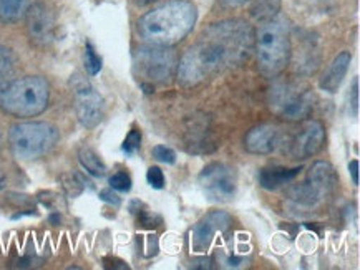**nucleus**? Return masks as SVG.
Wrapping results in <instances>:
<instances>
[{"instance_id":"obj_27","label":"nucleus","mask_w":360,"mask_h":270,"mask_svg":"<svg viewBox=\"0 0 360 270\" xmlns=\"http://www.w3.org/2000/svg\"><path fill=\"white\" fill-rule=\"evenodd\" d=\"M100 199L103 201V203H108V204L115 205V208H118V205L122 204V199L118 198L117 192H113L112 187H110V189H103V191H101V192H100Z\"/></svg>"},{"instance_id":"obj_31","label":"nucleus","mask_w":360,"mask_h":270,"mask_svg":"<svg viewBox=\"0 0 360 270\" xmlns=\"http://www.w3.org/2000/svg\"><path fill=\"white\" fill-rule=\"evenodd\" d=\"M133 2H135L136 6H140V7H145V6H150V4L156 2V0H133Z\"/></svg>"},{"instance_id":"obj_13","label":"nucleus","mask_w":360,"mask_h":270,"mask_svg":"<svg viewBox=\"0 0 360 270\" xmlns=\"http://www.w3.org/2000/svg\"><path fill=\"white\" fill-rule=\"evenodd\" d=\"M326 143V130L319 121H309L290 143V154L295 159L316 156Z\"/></svg>"},{"instance_id":"obj_25","label":"nucleus","mask_w":360,"mask_h":270,"mask_svg":"<svg viewBox=\"0 0 360 270\" xmlns=\"http://www.w3.org/2000/svg\"><path fill=\"white\" fill-rule=\"evenodd\" d=\"M146 181H148V184L153 187V189H163L166 184L163 171H161V168H158V166H151L150 169H148Z\"/></svg>"},{"instance_id":"obj_4","label":"nucleus","mask_w":360,"mask_h":270,"mask_svg":"<svg viewBox=\"0 0 360 270\" xmlns=\"http://www.w3.org/2000/svg\"><path fill=\"white\" fill-rule=\"evenodd\" d=\"M50 85L44 76L12 80L0 93V108L13 118H34L47 109Z\"/></svg>"},{"instance_id":"obj_3","label":"nucleus","mask_w":360,"mask_h":270,"mask_svg":"<svg viewBox=\"0 0 360 270\" xmlns=\"http://www.w3.org/2000/svg\"><path fill=\"white\" fill-rule=\"evenodd\" d=\"M254 52L257 68L267 79H276L288 68L292 55L289 24L284 17L276 15L271 20L261 22L254 32Z\"/></svg>"},{"instance_id":"obj_17","label":"nucleus","mask_w":360,"mask_h":270,"mask_svg":"<svg viewBox=\"0 0 360 270\" xmlns=\"http://www.w3.org/2000/svg\"><path fill=\"white\" fill-rule=\"evenodd\" d=\"M29 0H0V24H15L25 15Z\"/></svg>"},{"instance_id":"obj_26","label":"nucleus","mask_w":360,"mask_h":270,"mask_svg":"<svg viewBox=\"0 0 360 270\" xmlns=\"http://www.w3.org/2000/svg\"><path fill=\"white\" fill-rule=\"evenodd\" d=\"M350 109L354 116L359 113V79H354V85H350Z\"/></svg>"},{"instance_id":"obj_5","label":"nucleus","mask_w":360,"mask_h":270,"mask_svg":"<svg viewBox=\"0 0 360 270\" xmlns=\"http://www.w3.org/2000/svg\"><path fill=\"white\" fill-rule=\"evenodd\" d=\"M60 140L57 128L45 121L17 123L8 131V144L13 156L22 161H35L49 154Z\"/></svg>"},{"instance_id":"obj_30","label":"nucleus","mask_w":360,"mask_h":270,"mask_svg":"<svg viewBox=\"0 0 360 270\" xmlns=\"http://www.w3.org/2000/svg\"><path fill=\"white\" fill-rule=\"evenodd\" d=\"M221 2L228 7H239V6H244V4L249 2V0H221Z\"/></svg>"},{"instance_id":"obj_21","label":"nucleus","mask_w":360,"mask_h":270,"mask_svg":"<svg viewBox=\"0 0 360 270\" xmlns=\"http://www.w3.org/2000/svg\"><path fill=\"white\" fill-rule=\"evenodd\" d=\"M103 62H101L100 55L96 53V50L90 42L85 43V68L89 72L90 76H96L101 72Z\"/></svg>"},{"instance_id":"obj_18","label":"nucleus","mask_w":360,"mask_h":270,"mask_svg":"<svg viewBox=\"0 0 360 270\" xmlns=\"http://www.w3.org/2000/svg\"><path fill=\"white\" fill-rule=\"evenodd\" d=\"M78 161H80L82 168L94 177H103L107 175V166L101 161V158L95 153L91 148H82L78 151Z\"/></svg>"},{"instance_id":"obj_32","label":"nucleus","mask_w":360,"mask_h":270,"mask_svg":"<svg viewBox=\"0 0 360 270\" xmlns=\"http://www.w3.org/2000/svg\"><path fill=\"white\" fill-rule=\"evenodd\" d=\"M0 144H2V135H0Z\"/></svg>"},{"instance_id":"obj_1","label":"nucleus","mask_w":360,"mask_h":270,"mask_svg":"<svg viewBox=\"0 0 360 270\" xmlns=\"http://www.w3.org/2000/svg\"><path fill=\"white\" fill-rule=\"evenodd\" d=\"M254 52V29L243 18L216 22L178 62L176 76L184 86H196L243 65Z\"/></svg>"},{"instance_id":"obj_14","label":"nucleus","mask_w":360,"mask_h":270,"mask_svg":"<svg viewBox=\"0 0 360 270\" xmlns=\"http://www.w3.org/2000/svg\"><path fill=\"white\" fill-rule=\"evenodd\" d=\"M279 141V128L271 123H264V125H257L248 131L246 138H244V148L251 154H271L272 151L278 149Z\"/></svg>"},{"instance_id":"obj_22","label":"nucleus","mask_w":360,"mask_h":270,"mask_svg":"<svg viewBox=\"0 0 360 270\" xmlns=\"http://www.w3.org/2000/svg\"><path fill=\"white\" fill-rule=\"evenodd\" d=\"M108 184L113 191L128 192L131 189V177H130V175H128V173L118 171V173H115L113 176H110Z\"/></svg>"},{"instance_id":"obj_6","label":"nucleus","mask_w":360,"mask_h":270,"mask_svg":"<svg viewBox=\"0 0 360 270\" xmlns=\"http://www.w3.org/2000/svg\"><path fill=\"white\" fill-rule=\"evenodd\" d=\"M339 184L334 166L327 161H316L309 169L307 177L289 191V201L297 208L314 209L329 201Z\"/></svg>"},{"instance_id":"obj_9","label":"nucleus","mask_w":360,"mask_h":270,"mask_svg":"<svg viewBox=\"0 0 360 270\" xmlns=\"http://www.w3.org/2000/svg\"><path fill=\"white\" fill-rule=\"evenodd\" d=\"M78 121L86 130H94L103 120L105 102L89 79L75 73L70 80Z\"/></svg>"},{"instance_id":"obj_19","label":"nucleus","mask_w":360,"mask_h":270,"mask_svg":"<svg viewBox=\"0 0 360 270\" xmlns=\"http://www.w3.org/2000/svg\"><path fill=\"white\" fill-rule=\"evenodd\" d=\"M15 73V58L13 53L4 45H0V93L11 83Z\"/></svg>"},{"instance_id":"obj_24","label":"nucleus","mask_w":360,"mask_h":270,"mask_svg":"<svg viewBox=\"0 0 360 270\" xmlns=\"http://www.w3.org/2000/svg\"><path fill=\"white\" fill-rule=\"evenodd\" d=\"M151 154H153V158L160 163H165V164L176 163V153H174V149L168 148V146L165 144L155 146V148L151 149Z\"/></svg>"},{"instance_id":"obj_16","label":"nucleus","mask_w":360,"mask_h":270,"mask_svg":"<svg viewBox=\"0 0 360 270\" xmlns=\"http://www.w3.org/2000/svg\"><path fill=\"white\" fill-rule=\"evenodd\" d=\"M301 168H264L259 173V184L266 191H276L294 180Z\"/></svg>"},{"instance_id":"obj_7","label":"nucleus","mask_w":360,"mask_h":270,"mask_svg":"<svg viewBox=\"0 0 360 270\" xmlns=\"http://www.w3.org/2000/svg\"><path fill=\"white\" fill-rule=\"evenodd\" d=\"M178 55L172 47L145 45L133 53V70L141 83L165 85L169 83L178 70Z\"/></svg>"},{"instance_id":"obj_10","label":"nucleus","mask_w":360,"mask_h":270,"mask_svg":"<svg viewBox=\"0 0 360 270\" xmlns=\"http://www.w3.org/2000/svg\"><path fill=\"white\" fill-rule=\"evenodd\" d=\"M200 186L213 203H229L238 192L236 171L223 163L207 164L200 175Z\"/></svg>"},{"instance_id":"obj_12","label":"nucleus","mask_w":360,"mask_h":270,"mask_svg":"<svg viewBox=\"0 0 360 270\" xmlns=\"http://www.w3.org/2000/svg\"><path fill=\"white\" fill-rule=\"evenodd\" d=\"M233 224V217L224 210H213L202 216L191 231V250L195 254H205L213 244L218 232H226Z\"/></svg>"},{"instance_id":"obj_8","label":"nucleus","mask_w":360,"mask_h":270,"mask_svg":"<svg viewBox=\"0 0 360 270\" xmlns=\"http://www.w3.org/2000/svg\"><path fill=\"white\" fill-rule=\"evenodd\" d=\"M316 96L314 91L301 83H278L269 91L272 113L285 121H301L312 113Z\"/></svg>"},{"instance_id":"obj_11","label":"nucleus","mask_w":360,"mask_h":270,"mask_svg":"<svg viewBox=\"0 0 360 270\" xmlns=\"http://www.w3.org/2000/svg\"><path fill=\"white\" fill-rule=\"evenodd\" d=\"M24 17L30 42L37 47H49L57 34V17L53 8L39 0L29 6Z\"/></svg>"},{"instance_id":"obj_28","label":"nucleus","mask_w":360,"mask_h":270,"mask_svg":"<svg viewBox=\"0 0 360 270\" xmlns=\"http://www.w3.org/2000/svg\"><path fill=\"white\" fill-rule=\"evenodd\" d=\"M143 249H148V252L145 254V257H151L158 252V241H156L155 236H146V245Z\"/></svg>"},{"instance_id":"obj_15","label":"nucleus","mask_w":360,"mask_h":270,"mask_svg":"<svg viewBox=\"0 0 360 270\" xmlns=\"http://www.w3.org/2000/svg\"><path fill=\"white\" fill-rule=\"evenodd\" d=\"M350 63H352V55H350V52H340L337 55L324 75H322L319 83L321 90L327 91V93H335L340 88V85H342L345 75H347Z\"/></svg>"},{"instance_id":"obj_2","label":"nucleus","mask_w":360,"mask_h":270,"mask_svg":"<svg viewBox=\"0 0 360 270\" xmlns=\"http://www.w3.org/2000/svg\"><path fill=\"white\" fill-rule=\"evenodd\" d=\"M198 8L189 0H169L143 15L136 24L140 39L156 47H174L191 34Z\"/></svg>"},{"instance_id":"obj_29","label":"nucleus","mask_w":360,"mask_h":270,"mask_svg":"<svg viewBox=\"0 0 360 270\" xmlns=\"http://www.w3.org/2000/svg\"><path fill=\"white\" fill-rule=\"evenodd\" d=\"M349 173H350V177H352L354 186H359V161H357V159L350 161Z\"/></svg>"},{"instance_id":"obj_23","label":"nucleus","mask_w":360,"mask_h":270,"mask_svg":"<svg viewBox=\"0 0 360 270\" xmlns=\"http://www.w3.org/2000/svg\"><path fill=\"white\" fill-rule=\"evenodd\" d=\"M140 146H141V131L136 130V128H133V130L127 135V138H124L122 149L124 154H130L131 156V154L138 153Z\"/></svg>"},{"instance_id":"obj_20","label":"nucleus","mask_w":360,"mask_h":270,"mask_svg":"<svg viewBox=\"0 0 360 270\" xmlns=\"http://www.w3.org/2000/svg\"><path fill=\"white\" fill-rule=\"evenodd\" d=\"M281 0H252L251 15L259 22H266L279 15Z\"/></svg>"}]
</instances>
